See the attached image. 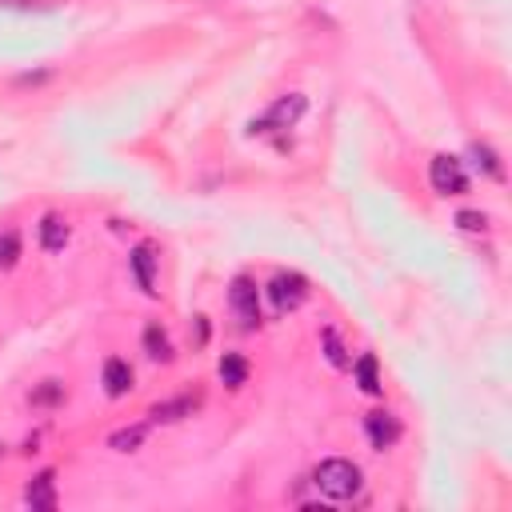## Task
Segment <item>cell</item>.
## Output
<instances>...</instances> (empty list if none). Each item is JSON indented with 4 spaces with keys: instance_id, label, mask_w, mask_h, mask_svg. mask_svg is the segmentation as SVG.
<instances>
[{
    "instance_id": "2",
    "label": "cell",
    "mask_w": 512,
    "mask_h": 512,
    "mask_svg": "<svg viewBox=\"0 0 512 512\" xmlns=\"http://www.w3.org/2000/svg\"><path fill=\"white\" fill-rule=\"evenodd\" d=\"M301 116H304V96L301 93H289V96H281V101H276L265 116H256V121L248 124V132H253V137H268V132L292 129Z\"/></svg>"
},
{
    "instance_id": "17",
    "label": "cell",
    "mask_w": 512,
    "mask_h": 512,
    "mask_svg": "<svg viewBox=\"0 0 512 512\" xmlns=\"http://www.w3.org/2000/svg\"><path fill=\"white\" fill-rule=\"evenodd\" d=\"M320 340H325V356H328V364H332V368H348V364H353V356H348V348L340 345L337 328H325V337H320Z\"/></svg>"
},
{
    "instance_id": "1",
    "label": "cell",
    "mask_w": 512,
    "mask_h": 512,
    "mask_svg": "<svg viewBox=\"0 0 512 512\" xmlns=\"http://www.w3.org/2000/svg\"><path fill=\"white\" fill-rule=\"evenodd\" d=\"M312 489L320 492L325 500L332 505H345V500H356L364 492V476L356 469L353 461H345V456H328V461H320L317 469H312Z\"/></svg>"
},
{
    "instance_id": "18",
    "label": "cell",
    "mask_w": 512,
    "mask_h": 512,
    "mask_svg": "<svg viewBox=\"0 0 512 512\" xmlns=\"http://www.w3.org/2000/svg\"><path fill=\"white\" fill-rule=\"evenodd\" d=\"M16 260H21V237L0 232V268H16Z\"/></svg>"
},
{
    "instance_id": "14",
    "label": "cell",
    "mask_w": 512,
    "mask_h": 512,
    "mask_svg": "<svg viewBox=\"0 0 512 512\" xmlns=\"http://www.w3.org/2000/svg\"><path fill=\"white\" fill-rule=\"evenodd\" d=\"M145 353H148V361H160V364H168L173 361V340H168V332L160 328V325H148L145 328Z\"/></svg>"
},
{
    "instance_id": "7",
    "label": "cell",
    "mask_w": 512,
    "mask_h": 512,
    "mask_svg": "<svg viewBox=\"0 0 512 512\" xmlns=\"http://www.w3.org/2000/svg\"><path fill=\"white\" fill-rule=\"evenodd\" d=\"M129 268H132V281L145 296H157V248L152 245H137L129 256Z\"/></svg>"
},
{
    "instance_id": "21",
    "label": "cell",
    "mask_w": 512,
    "mask_h": 512,
    "mask_svg": "<svg viewBox=\"0 0 512 512\" xmlns=\"http://www.w3.org/2000/svg\"><path fill=\"white\" fill-rule=\"evenodd\" d=\"M456 224H461L464 232H484L489 229V217H484V212H456Z\"/></svg>"
},
{
    "instance_id": "15",
    "label": "cell",
    "mask_w": 512,
    "mask_h": 512,
    "mask_svg": "<svg viewBox=\"0 0 512 512\" xmlns=\"http://www.w3.org/2000/svg\"><path fill=\"white\" fill-rule=\"evenodd\" d=\"M148 436V425H132V428H121V433L109 436V448H116V453H137L140 445H145Z\"/></svg>"
},
{
    "instance_id": "9",
    "label": "cell",
    "mask_w": 512,
    "mask_h": 512,
    "mask_svg": "<svg viewBox=\"0 0 512 512\" xmlns=\"http://www.w3.org/2000/svg\"><path fill=\"white\" fill-rule=\"evenodd\" d=\"M37 237H40V248L44 253H65L68 237H73V229H68V220L60 217V212H44L40 224H37Z\"/></svg>"
},
{
    "instance_id": "6",
    "label": "cell",
    "mask_w": 512,
    "mask_h": 512,
    "mask_svg": "<svg viewBox=\"0 0 512 512\" xmlns=\"http://www.w3.org/2000/svg\"><path fill=\"white\" fill-rule=\"evenodd\" d=\"M364 436H368V445H373L376 453H384V448H392L400 440V420L392 417V412H384V409L368 412L364 417Z\"/></svg>"
},
{
    "instance_id": "13",
    "label": "cell",
    "mask_w": 512,
    "mask_h": 512,
    "mask_svg": "<svg viewBox=\"0 0 512 512\" xmlns=\"http://www.w3.org/2000/svg\"><path fill=\"white\" fill-rule=\"evenodd\" d=\"M217 376L229 389H240V384H248V361L240 353H224L220 364H217Z\"/></svg>"
},
{
    "instance_id": "4",
    "label": "cell",
    "mask_w": 512,
    "mask_h": 512,
    "mask_svg": "<svg viewBox=\"0 0 512 512\" xmlns=\"http://www.w3.org/2000/svg\"><path fill=\"white\" fill-rule=\"evenodd\" d=\"M268 301H273L276 312H296L309 301V281L301 273H276L268 281Z\"/></svg>"
},
{
    "instance_id": "3",
    "label": "cell",
    "mask_w": 512,
    "mask_h": 512,
    "mask_svg": "<svg viewBox=\"0 0 512 512\" xmlns=\"http://www.w3.org/2000/svg\"><path fill=\"white\" fill-rule=\"evenodd\" d=\"M428 184H433L436 196H461L469 193V173H464V165L456 157H433V165H428Z\"/></svg>"
},
{
    "instance_id": "12",
    "label": "cell",
    "mask_w": 512,
    "mask_h": 512,
    "mask_svg": "<svg viewBox=\"0 0 512 512\" xmlns=\"http://www.w3.org/2000/svg\"><path fill=\"white\" fill-rule=\"evenodd\" d=\"M356 376V384H361V392H368V397H381L384 392V381H381V361H376L373 353H364L356 364H348Z\"/></svg>"
},
{
    "instance_id": "22",
    "label": "cell",
    "mask_w": 512,
    "mask_h": 512,
    "mask_svg": "<svg viewBox=\"0 0 512 512\" xmlns=\"http://www.w3.org/2000/svg\"><path fill=\"white\" fill-rule=\"evenodd\" d=\"M52 73H24V76H16V85H44Z\"/></svg>"
},
{
    "instance_id": "5",
    "label": "cell",
    "mask_w": 512,
    "mask_h": 512,
    "mask_svg": "<svg viewBox=\"0 0 512 512\" xmlns=\"http://www.w3.org/2000/svg\"><path fill=\"white\" fill-rule=\"evenodd\" d=\"M229 304H232V312H237L240 328H248V332L260 328V296H256V284L248 281V276H237V281H232Z\"/></svg>"
},
{
    "instance_id": "20",
    "label": "cell",
    "mask_w": 512,
    "mask_h": 512,
    "mask_svg": "<svg viewBox=\"0 0 512 512\" xmlns=\"http://www.w3.org/2000/svg\"><path fill=\"white\" fill-rule=\"evenodd\" d=\"M29 400L32 404H60V400H65V384H60V381H44L40 389H32Z\"/></svg>"
},
{
    "instance_id": "16",
    "label": "cell",
    "mask_w": 512,
    "mask_h": 512,
    "mask_svg": "<svg viewBox=\"0 0 512 512\" xmlns=\"http://www.w3.org/2000/svg\"><path fill=\"white\" fill-rule=\"evenodd\" d=\"M469 157L476 160V168H484V173L492 176V181H505V168H500V157L492 152L489 145H472L469 148Z\"/></svg>"
},
{
    "instance_id": "8",
    "label": "cell",
    "mask_w": 512,
    "mask_h": 512,
    "mask_svg": "<svg viewBox=\"0 0 512 512\" xmlns=\"http://www.w3.org/2000/svg\"><path fill=\"white\" fill-rule=\"evenodd\" d=\"M24 505H29V508H44V512L57 508L60 505V500H57V472L44 469V472L32 476L29 489H24Z\"/></svg>"
},
{
    "instance_id": "10",
    "label": "cell",
    "mask_w": 512,
    "mask_h": 512,
    "mask_svg": "<svg viewBox=\"0 0 512 512\" xmlns=\"http://www.w3.org/2000/svg\"><path fill=\"white\" fill-rule=\"evenodd\" d=\"M201 409V397H173V400H160L148 409V420L152 425H176V420L193 417Z\"/></svg>"
},
{
    "instance_id": "19",
    "label": "cell",
    "mask_w": 512,
    "mask_h": 512,
    "mask_svg": "<svg viewBox=\"0 0 512 512\" xmlns=\"http://www.w3.org/2000/svg\"><path fill=\"white\" fill-rule=\"evenodd\" d=\"M65 0H0V8H16V13H52Z\"/></svg>"
},
{
    "instance_id": "11",
    "label": "cell",
    "mask_w": 512,
    "mask_h": 512,
    "mask_svg": "<svg viewBox=\"0 0 512 512\" xmlns=\"http://www.w3.org/2000/svg\"><path fill=\"white\" fill-rule=\"evenodd\" d=\"M101 381H104V392H109L112 400L116 397H129V392H132V368H129V361H121V356L104 361Z\"/></svg>"
}]
</instances>
